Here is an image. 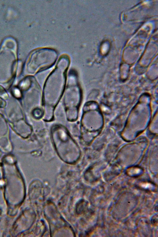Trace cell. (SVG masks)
Returning a JSON list of instances; mask_svg holds the SVG:
<instances>
[{
    "mask_svg": "<svg viewBox=\"0 0 158 237\" xmlns=\"http://www.w3.org/2000/svg\"><path fill=\"white\" fill-rule=\"evenodd\" d=\"M52 135L56 150L60 158L69 163L77 161L80 157V150L67 131L62 127L56 128L52 131Z\"/></svg>",
    "mask_w": 158,
    "mask_h": 237,
    "instance_id": "cell-1",
    "label": "cell"
},
{
    "mask_svg": "<svg viewBox=\"0 0 158 237\" xmlns=\"http://www.w3.org/2000/svg\"><path fill=\"white\" fill-rule=\"evenodd\" d=\"M12 94L14 96L17 98H20L21 97V92L20 89L16 87H14L12 89Z\"/></svg>",
    "mask_w": 158,
    "mask_h": 237,
    "instance_id": "cell-2",
    "label": "cell"
},
{
    "mask_svg": "<svg viewBox=\"0 0 158 237\" xmlns=\"http://www.w3.org/2000/svg\"><path fill=\"white\" fill-rule=\"evenodd\" d=\"M8 95L5 89L0 85V97L4 99H7L8 98Z\"/></svg>",
    "mask_w": 158,
    "mask_h": 237,
    "instance_id": "cell-3",
    "label": "cell"
},
{
    "mask_svg": "<svg viewBox=\"0 0 158 237\" xmlns=\"http://www.w3.org/2000/svg\"><path fill=\"white\" fill-rule=\"evenodd\" d=\"M6 102L0 97V108H3L6 106Z\"/></svg>",
    "mask_w": 158,
    "mask_h": 237,
    "instance_id": "cell-4",
    "label": "cell"
}]
</instances>
